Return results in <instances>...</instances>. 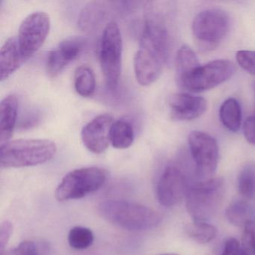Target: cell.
I'll return each instance as SVG.
<instances>
[{
    "instance_id": "obj_1",
    "label": "cell",
    "mask_w": 255,
    "mask_h": 255,
    "mask_svg": "<svg viewBox=\"0 0 255 255\" xmlns=\"http://www.w3.org/2000/svg\"><path fill=\"white\" fill-rule=\"evenodd\" d=\"M168 50L169 39L164 23L153 19L147 20L133 61L135 77L141 86H150L159 79Z\"/></svg>"
},
{
    "instance_id": "obj_2",
    "label": "cell",
    "mask_w": 255,
    "mask_h": 255,
    "mask_svg": "<svg viewBox=\"0 0 255 255\" xmlns=\"http://www.w3.org/2000/svg\"><path fill=\"white\" fill-rule=\"evenodd\" d=\"M104 219L122 229L141 231L156 228L162 218L156 210L137 203L120 200L103 201L98 207Z\"/></svg>"
},
{
    "instance_id": "obj_3",
    "label": "cell",
    "mask_w": 255,
    "mask_h": 255,
    "mask_svg": "<svg viewBox=\"0 0 255 255\" xmlns=\"http://www.w3.org/2000/svg\"><path fill=\"white\" fill-rule=\"evenodd\" d=\"M57 147L48 139H17L0 146V163L3 168L35 166L48 162Z\"/></svg>"
},
{
    "instance_id": "obj_4",
    "label": "cell",
    "mask_w": 255,
    "mask_h": 255,
    "mask_svg": "<svg viewBox=\"0 0 255 255\" xmlns=\"http://www.w3.org/2000/svg\"><path fill=\"white\" fill-rule=\"evenodd\" d=\"M225 193L222 178H210L192 185L186 192L188 213L194 222H206L217 212Z\"/></svg>"
},
{
    "instance_id": "obj_5",
    "label": "cell",
    "mask_w": 255,
    "mask_h": 255,
    "mask_svg": "<svg viewBox=\"0 0 255 255\" xmlns=\"http://www.w3.org/2000/svg\"><path fill=\"white\" fill-rule=\"evenodd\" d=\"M123 41L120 28L116 22L106 26L100 44L99 59L107 88L116 90L122 73Z\"/></svg>"
},
{
    "instance_id": "obj_6",
    "label": "cell",
    "mask_w": 255,
    "mask_h": 255,
    "mask_svg": "<svg viewBox=\"0 0 255 255\" xmlns=\"http://www.w3.org/2000/svg\"><path fill=\"white\" fill-rule=\"evenodd\" d=\"M107 179L104 168L92 166L78 168L64 177L55 192L59 201L80 199L102 187Z\"/></svg>"
},
{
    "instance_id": "obj_7",
    "label": "cell",
    "mask_w": 255,
    "mask_h": 255,
    "mask_svg": "<svg viewBox=\"0 0 255 255\" xmlns=\"http://www.w3.org/2000/svg\"><path fill=\"white\" fill-rule=\"evenodd\" d=\"M230 18L223 10H204L192 23V33L201 48L212 50L219 45L229 31Z\"/></svg>"
},
{
    "instance_id": "obj_8",
    "label": "cell",
    "mask_w": 255,
    "mask_h": 255,
    "mask_svg": "<svg viewBox=\"0 0 255 255\" xmlns=\"http://www.w3.org/2000/svg\"><path fill=\"white\" fill-rule=\"evenodd\" d=\"M235 71L232 62L224 59L212 61L197 68L180 86L194 93L210 90L230 80Z\"/></svg>"
},
{
    "instance_id": "obj_9",
    "label": "cell",
    "mask_w": 255,
    "mask_h": 255,
    "mask_svg": "<svg viewBox=\"0 0 255 255\" xmlns=\"http://www.w3.org/2000/svg\"><path fill=\"white\" fill-rule=\"evenodd\" d=\"M50 29V17L44 11L28 15L19 28V48L24 60L32 57L45 42Z\"/></svg>"
},
{
    "instance_id": "obj_10",
    "label": "cell",
    "mask_w": 255,
    "mask_h": 255,
    "mask_svg": "<svg viewBox=\"0 0 255 255\" xmlns=\"http://www.w3.org/2000/svg\"><path fill=\"white\" fill-rule=\"evenodd\" d=\"M188 142L198 177L204 179L211 177L219 161L217 141L206 132L193 131L188 137Z\"/></svg>"
},
{
    "instance_id": "obj_11",
    "label": "cell",
    "mask_w": 255,
    "mask_h": 255,
    "mask_svg": "<svg viewBox=\"0 0 255 255\" xmlns=\"http://www.w3.org/2000/svg\"><path fill=\"white\" fill-rule=\"evenodd\" d=\"M188 188L181 170L175 166L167 167L156 187L158 201L166 207L177 205L186 197Z\"/></svg>"
},
{
    "instance_id": "obj_12",
    "label": "cell",
    "mask_w": 255,
    "mask_h": 255,
    "mask_svg": "<svg viewBox=\"0 0 255 255\" xmlns=\"http://www.w3.org/2000/svg\"><path fill=\"white\" fill-rule=\"evenodd\" d=\"M114 119L110 114H101L85 125L82 129L83 144L89 151L96 154L104 153L108 148L110 132Z\"/></svg>"
},
{
    "instance_id": "obj_13",
    "label": "cell",
    "mask_w": 255,
    "mask_h": 255,
    "mask_svg": "<svg viewBox=\"0 0 255 255\" xmlns=\"http://www.w3.org/2000/svg\"><path fill=\"white\" fill-rule=\"evenodd\" d=\"M85 47L84 40L80 37H71L62 41L56 50L47 56L46 69L50 77H56L65 67L77 59Z\"/></svg>"
},
{
    "instance_id": "obj_14",
    "label": "cell",
    "mask_w": 255,
    "mask_h": 255,
    "mask_svg": "<svg viewBox=\"0 0 255 255\" xmlns=\"http://www.w3.org/2000/svg\"><path fill=\"white\" fill-rule=\"evenodd\" d=\"M171 118L176 121H192L201 117L207 109L204 98L186 93L171 95L168 101Z\"/></svg>"
},
{
    "instance_id": "obj_15",
    "label": "cell",
    "mask_w": 255,
    "mask_h": 255,
    "mask_svg": "<svg viewBox=\"0 0 255 255\" xmlns=\"http://www.w3.org/2000/svg\"><path fill=\"white\" fill-rule=\"evenodd\" d=\"M18 100L14 95L5 97L0 104V146L11 141L15 128Z\"/></svg>"
},
{
    "instance_id": "obj_16",
    "label": "cell",
    "mask_w": 255,
    "mask_h": 255,
    "mask_svg": "<svg viewBox=\"0 0 255 255\" xmlns=\"http://www.w3.org/2000/svg\"><path fill=\"white\" fill-rule=\"evenodd\" d=\"M15 38H10L4 43L0 51V80H7L24 62Z\"/></svg>"
},
{
    "instance_id": "obj_17",
    "label": "cell",
    "mask_w": 255,
    "mask_h": 255,
    "mask_svg": "<svg viewBox=\"0 0 255 255\" xmlns=\"http://www.w3.org/2000/svg\"><path fill=\"white\" fill-rule=\"evenodd\" d=\"M200 66L198 57L192 48L186 45L180 47L176 56V80L178 86Z\"/></svg>"
},
{
    "instance_id": "obj_18",
    "label": "cell",
    "mask_w": 255,
    "mask_h": 255,
    "mask_svg": "<svg viewBox=\"0 0 255 255\" xmlns=\"http://www.w3.org/2000/svg\"><path fill=\"white\" fill-rule=\"evenodd\" d=\"M219 118L228 130L238 132L242 125L241 107L238 101L234 98L224 101L219 110Z\"/></svg>"
},
{
    "instance_id": "obj_19",
    "label": "cell",
    "mask_w": 255,
    "mask_h": 255,
    "mask_svg": "<svg viewBox=\"0 0 255 255\" xmlns=\"http://www.w3.org/2000/svg\"><path fill=\"white\" fill-rule=\"evenodd\" d=\"M134 129L127 121L114 122L110 132V141L113 147L117 149H127L134 141Z\"/></svg>"
},
{
    "instance_id": "obj_20",
    "label": "cell",
    "mask_w": 255,
    "mask_h": 255,
    "mask_svg": "<svg viewBox=\"0 0 255 255\" xmlns=\"http://www.w3.org/2000/svg\"><path fill=\"white\" fill-rule=\"evenodd\" d=\"M74 87L80 96L89 98L95 93L96 80L92 68L87 65H81L74 73Z\"/></svg>"
},
{
    "instance_id": "obj_21",
    "label": "cell",
    "mask_w": 255,
    "mask_h": 255,
    "mask_svg": "<svg viewBox=\"0 0 255 255\" xmlns=\"http://www.w3.org/2000/svg\"><path fill=\"white\" fill-rule=\"evenodd\" d=\"M106 2H93L86 5L81 11L78 24L83 31H90L101 21L106 12Z\"/></svg>"
},
{
    "instance_id": "obj_22",
    "label": "cell",
    "mask_w": 255,
    "mask_h": 255,
    "mask_svg": "<svg viewBox=\"0 0 255 255\" xmlns=\"http://www.w3.org/2000/svg\"><path fill=\"white\" fill-rule=\"evenodd\" d=\"M186 232L191 239L201 244L210 243L218 234L216 227L206 222H194L187 225Z\"/></svg>"
},
{
    "instance_id": "obj_23",
    "label": "cell",
    "mask_w": 255,
    "mask_h": 255,
    "mask_svg": "<svg viewBox=\"0 0 255 255\" xmlns=\"http://www.w3.org/2000/svg\"><path fill=\"white\" fill-rule=\"evenodd\" d=\"M226 216L229 222L237 226L246 225L251 221V207L245 200L233 201L226 210Z\"/></svg>"
},
{
    "instance_id": "obj_24",
    "label": "cell",
    "mask_w": 255,
    "mask_h": 255,
    "mask_svg": "<svg viewBox=\"0 0 255 255\" xmlns=\"http://www.w3.org/2000/svg\"><path fill=\"white\" fill-rule=\"evenodd\" d=\"M238 188L245 198H255V162H249L243 167L238 177Z\"/></svg>"
},
{
    "instance_id": "obj_25",
    "label": "cell",
    "mask_w": 255,
    "mask_h": 255,
    "mask_svg": "<svg viewBox=\"0 0 255 255\" xmlns=\"http://www.w3.org/2000/svg\"><path fill=\"white\" fill-rule=\"evenodd\" d=\"M95 240L93 232L89 228L77 226L73 228L68 234V243L76 250H84L91 247Z\"/></svg>"
},
{
    "instance_id": "obj_26",
    "label": "cell",
    "mask_w": 255,
    "mask_h": 255,
    "mask_svg": "<svg viewBox=\"0 0 255 255\" xmlns=\"http://www.w3.org/2000/svg\"><path fill=\"white\" fill-rule=\"evenodd\" d=\"M242 246L246 255H255V223L252 221L245 225Z\"/></svg>"
},
{
    "instance_id": "obj_27",
    "label": "cell",
    "mask_w": 255,
    "mask_h": 255,
    "mask_svg": "<svg viewBox=\"0 0 255 255\" xmlns=\"http://www.w3.org/2000/svg\"><path fill=\"white\" fill-rule=\"evenodd\" d=\"M239 65L249 74L255 75V51L240 50L236 54Z\"/></svg>"
},
{
    "instance_id": "obj_28",
    "label": "cell",
    "mask_w": 255,
    "mask_h": 255,
    "mask_svg": "<svg viewBox=\"0 0 255 255\" xmlns=\"http://www.w3.org/2000/svg\"><path fill=\"white\" fill-rule=\"evenodd\" d=\"M5 255H39L36 245L32 241L22 242Z\"/></svg>"
},
{
    "instance_id": "obj_29",
    "label": "cell",
    "mask_w": 255,
    "mask_h": 255,
    "mask_svg": "<svg viewBox=\"0 0 255 255\" xmlns=\"http://www.w3.org/2000/svg\"><path fill=\"white\" fill-rule=\"evenodd\" d=\"M13 233V225L8 221L2 222L0 227V253L3 255L5 247Z\"/></svg>"
},
{
    "instance_id": "obj_30",
    "label": "cell",
    "mask_w": 255,
    "mask_h": 255,
    "mask_svg": "<svg viewBox=\"0 0 255 255\" xmlns=\"http://www.w3.org/2000/svg\"><path fill=\"white\" fill-rule=\"evenodd\" d=\"M243 133L248 142L255 147V113L245 121Z\"/></svg>"
},
{
    "instance_id": "obj_31",
    "label": "cell",
    "mask_w": 255,
    "mask_h": 255,
    "mask_svg": "<svg viewBox=\"0 0 255 255\" xmlns=\"http://www.w3.org/2000/svg\"><path fill=\"white\" fill-rule=\"evenodd\" d=\"M222 255H246L243 246L236 239L230 238L225 242Z\"/></svg>"
},
{
    "instance_id": "obj_32",
    "label": "cell",
    "mask_w": 255,
    "mask_h": 255,
    "mask_svg": "<svg viewBox=\"0 0 255 255\" xmlns=\"http://www.w3.org/2000/svg\"><path fill=\"white\" fill-rule=\"evenodd\" d=\"M175 255V254H164V255Z\"/></svg>"
}]
</instances>
